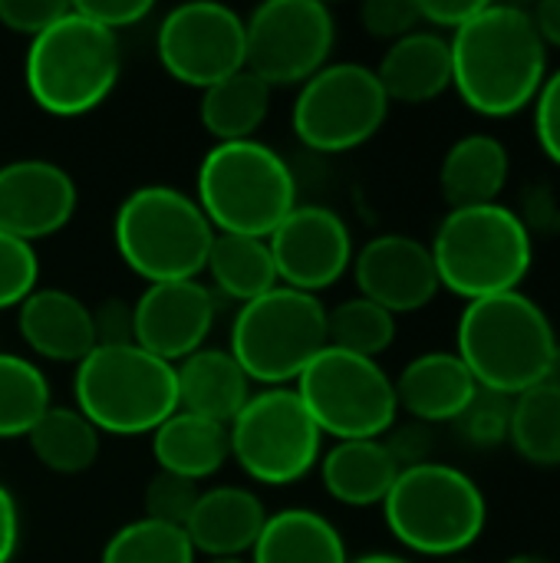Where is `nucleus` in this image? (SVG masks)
Wrapping results in <instances>:
<instances>
[{"label": "nucleus", "instance_id": "1", "mask_svg": "<svg viewBox=\"0 0 560 563\" xmlns=\"http://www.w3.org/2000/svg\"><path fill=\"white\" fill-rule=\"evenodd\" d=\"M452 86L488 119L531 106L548 79V46L525 7L482 3L449 40Z\"/></svg>", "mask_w": 560, "mask_h": 563}, {"label": "nucleus", "instance_id": "2", "mask_svg": "<svg viewBox=\"0 0 560 563\" xmlns=\"http://www.w3.org/2000/svg\"><path fill=\"white\" fill-rule=\"evenodd\" d=\"M558 333L548 313L521 290L472 300L455 330V353L479 389L521 396L548 379Z\"/></svg>", "mask_w": 560, "mask_h": 563}, {"label": "nucleus", "instance_id": "3", "mask_svg": "<svg viewBox=\"0 0 560 563\" xmlns=\"http://www.w3.org/2000/svg\"><path fill=\"white\" fill-rule=\"evenodd\" d=\"M195 201L215 234L267 241L297 208V178L287 158L257 139L218 142L198 165Z\"/></svg>", "mask_w": 560, "mask_h": 563}, {"label": "nucleus", "instance_id": "4", "mask_svg": "<svg viewBox=\"0 0 560 563\" xmlns=\"http://www.w3.org/2000/svg\"><path fill=\"white\" fill-rule=\"evenodd\" d=\"M122 73L119 36L69 10L30 40L23 59V82L40 112L56 119H79L99 109Z\"/></svg>", "mask_w": 560, "mask_h": 563}, {"label": "nucleus", "instance_id": "5", "mask_svg": "<svg viewBox=\"0 0 560 563\" xmlns=\"http://www.w3.org/2000/svg\"><path fill=\"white\" fill-rule=\"evenodd\" d=\"M429 251L439 284L469 303L518 290L535 257L525 218L498 201L449 211L436 228Z\"/></svg>", "mask_w": 560, "mask_h": 563}, {"label": "nucleus", "instance_id": "6", "mask_svg": "<svg viewBox=\"0 0 560 563\" xmlns=\"http://www.w3.org/2000/svg\"><path fill=\"white\" fill-rule=\"evenodd\" d=\"M112 238L122 264L145 284L195 280L205 271L215 228L195 195L175 185H142L116 211Z\"/></svg>", "mask_w": 560, "mask_h": 563}, {"label": "nucleus", "instance_id": "7", "mask_svg": "<svg viewBox=\"0 0 560 563\" xmlns=\"http://www.w3.org/2000/svg\"><path fill=\"white\" fill-rule=\"evenodd\" d=\"M73 399L99 435H152L178 412L175 366L139 343L96 346L76 363Z\"/></svg>", "mask_w": 560, "mask_h": 563}, {"label": "nucleus", "instance_id": "8", "mask_svg": "<svg viewBox=\"0 0 560 563\" xmlns=\"http://www.w3.org/2000/svg\"><path fill=\"white\" fill-rule=\"evenodd\" d=\"M389 534L416 554L455 558L469 551L488 521L482 488L459 468L426 462L403 468L383 501Z\"/></svg>", "mask_w": 560, "mask_h": 563}, {"label": "nucleus", "instance_id": "9", "mask_svg": "<svg viewBox=\"0 0 560 563\" xmlns=\"http://www.w3.org/2000/svg\"><path fill=\"white\" fill-rule=\"evenodd\" d=\"M320 350H327V307L314 294L274 287L234 313L228 353L251 383L267 389L297 383Z\"/></svg>", "mask_w": 560, "mask_h": 563}, {"label": "nucleus", "instance_id": "10", "mask_svg": "<svg viewBox=\"0 0 560 563\" xmlns=\"http://www.w3.org/2000/svg\"><path fill=\"white\" fill-rule=\"evenodd\" d=\"M320 435L337 442L383 439L399 416L396 386L376 360L343 350H320L294 389Z\"/></svg>", "mask_w": 560, "mask_h": 563}, {"label": "nucleus", "instance_id": "11", "mask_svg": "<svg viewBox=\"0 0 560 563\" xmlns=\"http://www.w3.org/2000/svg\"><path fill=\"white\" fill-rule=\"evenodd\" d=\"M231 459L238 468L267 488H284L307 478L320 462V429L287 386L251 393L244 409L228 426Z\"/></svg>", "mask_w": 560, "mask_h": 563}, {"label": "nucleus", "instance_id": "12", "mask_svg": "<svg viewBox=\"0 0 560 563\" xmlns=\"http://www.w3.org/2000/svg\"><path fill=\"white\" fill-rule=\"evenodd\" d=\"M389 99L376 69L363 63H327L310 76L294 99V135L323 155H340L366 145L386 122Z\"/></svg>", "mask_w": 560, "mask_h": 563}, {"label": "nucleus", "instance_id": "13", "mask_svg": "<svg viewBox=\"0 0 560 563\" xmlns=\"http://www.w3.org/2000/svg\"><path fill=\"white\" fill-rule=\"evenodd\" d=\"M337 43V20L320 0H267L244 20V66L274 86H304Z\"/></svg>", "mask_w": 560, "mask_h": 563}, {"label": "nucleus", "instance_id": "14", "mask_svg": "<svg viewBox=\"0 0 560 563\" xmlns=\"http://www.w3.org/2000/svg\"><path fill=\"white\" fill-rule=\"evenodd\" d=\"M162 69L191 89H208L244 69V16L215 0L172 7L155 33Z\"/></svg>", "mask_w": 560, "mask_h": 563}, {"label": "nucleus", "instance_id": "15", "mask_svg": "<svg viewBox=\"0 0 560 563\" xmlns=\"http://www.w3.org/2000/svg\"><path fill=\"white\" fill-rule=\"evenodd\" d=\"M267 247L281 287L314 297L353 267V231L323 205H297L267 238Z\"/></svg>", "mask_w": 560, "mask_h": 563}, {"label": "nucleus", "instance_id": "16", "mask_svg": "<svg viewBox=\"0 0 560 563\" xmlns=\"http://www.w3.org/2000/svg\"><path fill=\"white\" fill-rule=\"evenodd\" d=\"M215 327V294L198 280L149 284L132 303V336L165 363L198 353Z\"/></svg>", "mask_w": 560, "mask_h": 563}, {"label": "nucleus", "instance_id": "17", "mask_svg": "<svg viewBox=\"0 0 560 563\" xmlns=\"http://www.w3.org/2000/svg\"><path fill=\"white\" fill-rule=\"evenodd\" d=\"M79 205L69 172L46 158L0 165V231L26 244L59 234Z\"/></svg>", "mask_w": 560, "mask_h": 563}, {"label": "nucleus", "instance_id": "18", "mask_svg": "<svg viewBox=\"0 0 560 563\" xmlns=\"http://www.w3.org/2000/svg\"><path fill=\"white\" fill-rule=\"evenodd\" d=\"M353 280L360 297L380 303L393 317L416 313L442 290L429 244L409 234H380L353 254Z\"/></svg>", "mask_w": 560, "mask_h": 563}, {"label": "nucleus", "instance_id": "19", "mask_svg": "<svg viewBox=\"0 0 560 563\" xmlns=\"http://www.w3.org/2000/svg\"><path fill=\"white\" fill-rule=\"evenodd\" d=\"M20 340L50 363H83L96 350L92 307L63 287H36L17 307Z\"/></svg>", "mask_w": 560, "mask_h": 563}, {"label": "nucleus", "instance_id": "20", "mask_svg": "<svg viewBox=\"0 0 560 563\" xmlns=\"http://www.w3.org/2000/svg\"><path fill=\"white\" fill-rule=\"evenodd\" d=\"M264 521H267V511L254 492L221 485V488L198 495L195 511L185 525V534L195 554H205L208 561L241 558V554H251V548L257 544Z\"/></svg>", "mask_w": 560, "mask_h": 563}, {"label": "nucleus", "instance_id": "21", "mask_svg": "<svg viewBox=\"0 0 560 563\" xmlns=\"http://www.w3.org/2000/svg\"><path fill=\"white\" fill-rule=\"evenodd\" d=\"M396 402L413 416V422L432 426V422H455L465 406L475 399L479 383L469 373V366L459 360V353H422L409 360L393 379Z\"/></svg>", "mask_w": 560, "mask_h": 563}, {"label": "nucleus", "instance_id": "22", "mask_svg": "<svg viewBox=\"0 0 560 563\" xmlns=\"http://www.w3.org/2000/svg\"><path fill=\"white\" fill-rule=\"evenodd\" d=\"M376 79L389 102L422 106L452 86V49L436 30H413L389 43L376 66Z\"/></svg>", "mask_w": 560, "mask_h": 563}, {"label": "nucleus", "instance_id": "23", "mask_svg": "<svg viewBox=\"0 0 560 563\" xmlns=\"http://www.w3.org/2000/svg\"><path fill=\"white\" fill-rule=\"evenodd\" d=\"M175 386H178V409L231 426V419L251 399V379L238 366L228 350H208L185 356L175 363Z\"/></svg>", "mask_w": 560, "mask_h": 563}, {"label": "nucleus", "instance_id": "24", "mask_svg": "<svg viewBox=\"0 0 560 563\" xmlns=\"http://www.w3.org/2000/svg\"><path fill=\"white\" fill-rule=\"evenodd\" d=\"M320 478L333 501L347 508L383 505L399 478V465L386 452L383 439L337 442L320 455Z\"/></svg>", "mask_w": 560, "mask_h": 563}, {"label": "nucleus", "instance_id": "25", "mask_svg": "<svg viewBox=\"0 0 560 563\" xmlns=\"http://www.w3.org/2000/svg\"><path fill=\"white\" fill-rule=\"evenodd\" d=\"M508 148L495 135H465L459 139L439 168V188L449 205L455 208H479V205H495L498 195L508 185Z\"/></svg>", "mask_w": 560, "mask_h": 563}, {"label": "nucleus", "instance_id": "26", "mask_svg": "<svg viewBox=\"0 0 560 563\" xmlns=\"http://www.w3.org/2000/svg\"><path fill=\"white\" fill-rule=\"evenodd\" d=\"M152 459L158 472H168L198 485L201 478L215 475L231 459L228 426L178 409L152 432Z\"/></svg>", "mask_w": 560, "mask_h": 563}, {"label": "nucleus", "instance_id": "27", "mask_svg": "<svg viewBox=\"0 0 560 563\" xmlns=\"http://www.w3.org/2000/svg\"><path fill=\"white\" fill-rule=\"evenodd\" d=\"M251 563H350L340 531L310 508L267 515Z\"/></svg>", "mask_w": 560, "mask_h": 563}, {"label": "nucleus", "instance_id": "28", "mask_svg": "<svg viewBox=\"0 0 560 563\" xmlns=\"http://www.w3.org/2000/svg\"><path fill=\"white\" fill-rule=\"evenodd\" d=\"M271 112V86L248 66L201 89L198 115L205 132L218 142H248Z\"/></svg>", "mask_w": 560, "mask_h": 563}, {"label": "nucleus", "instance_id": "29", "mask_svg": "<svg viewBox=\"0 0 560 563\" xmlns=\"http://www.w3.org/2000/svg\"><path fill=\"white\" fill-rule=\"evenodd\" d=\"M205 271L218 294L228 300H238L241 307L264 297L267 290L281 287L277 267L271 257V247L264 238H244V234H215L208 247Z\"/></svg>", "mask_w": 560, "mask_h": 563}, {"label": "nucleus", "instance_id": "30", "mask_svg": "<svg viewBox=\"0 0 560 563\" xmlns=\"http://www.w3.org/2000/svg\"><path fill=\"white\" fill-rule=\"evenodd\" d=\"M26 442L33 459L53 475H83L99 459V429L76 406H50Z\"/></svg>", "mask_w": 560, "mask_h": 563}, {"label": "nucleus", "instance_id": "31", "mask_svg": "<svg viewBox=\"0 0 560 563\" xmlns=\"http://www.w3.org/2000/svg\"><path fill=\"white\" fill-rule=\"evenodd\" d=\"M512 449L541 468L560 465V389L548 379L512 399Z\"/></svg>", "mask_w": 560, "mask_h": 563}, {"label": "nucleus", "instance_id": "32", "mask_svg": "<svg viewBox=\"0 0 560 563\" xmlns=\"http://www.w3.org/2000/svg\"><path fill=\"white\" fill-rule=\"evenodd\" d=\"M43 369L17 353H0V439H26L50 409Z\"/></svg>", "mask_w": 560, "mask_h": 563}, {"label": "nucleus", "instance_id": "33", "mask_svg": "<svg viewBox=\"0 0 560 563\" xmlns=\"http://www.w3.org/2000/svg\"><path fill=\"white\" fill-rule=\"evenodd\" d=\"M396 340V317L366 297H350L327 310V346L376 360Z\"/></svg>", "mask_w": 560, "mask_h": 563}, {"label": "nucleus", "instance_id": "34", "mask_svg": "<svg viewBox=\"0 0 560 563\" xmlns=\"http://www.w3.org/2000/svg\"><path fill=\"white\" fill-rule=\"evenodd\" d=\"M195 548L185 528H172L152 518L122 525L102 548L99 563H195Z\"/></svg>", "mask_w": 560, "mask_h": 563}, {"label": "nucleus", "instance_id": "35", "mask_svg": "<svg viewBox=\"0 0 560 563\" xmlns=\"http://www.w3.org/2000/svg\"><path fill=\"white\" fill-rule=\"evenodd\" d=\"M459 432L472 442V445H498L508 442V426H512V396L492 393V389H479L475 399L465 406V412L455 419Z\"/></svg>", "mask_w": 560, "mask_h": 563}, {"label": "nucleus", "instance_id": "36", "mask_svg": "<svg viewBox=\"0 0 560 563\" xmlns=\"http://www.w3.org/2000/svg\"><path fill=\"white\" fill-rule=\"evenodd\" d=\"M40 280V257L33 244L0 231V310L20 307Z\"/></svg>", "mask_w": 560, "mask_h": 563}, {"label": "nucleus", "instance_id": "37", "mask_svg": "<svg viewBox=\"0 0 560 563\" xmlns=\"http://www.w3.org/2000/svg\"><path fill=\"white\" fill-rule=\"evenodd\" d=\"M198 485L195 482H185L178 475H168V472H158L149 488H145V518L152 521H162V525H172V528H185L191 511H195V501H198Z\"/></svg>", "mask_w": 560, "mask_h": 563}, {"label": "nucleus", "instance_id": "38", "mask_svg": "<svg viewBox=\"0 0 560 563\" xmlns=\"http://www.w3.org/2000/svg\"><path fill=\"white\" fill-rule=\"evenodd\" d=\"M360 23L370 36L380 40H403L406 33L419 30V3L416 0H366L360 7Z\"/></svg>", "mask_w": 560, "mask_h": 563}, {"label": "nucleus", "instance_id": "39", "mask_svg": "<svg viewBox=\"0 0 560 563\" xmlns=\"http://www.w3.org/2000/svg\"><path fill=\"white\" fill-rule=\"evenodd\" d=\"M66 10H69V3H63V0H0V23L10 33L33 40L50 23H56Z\"/></svg>", "mask_w": 560, "mask_h": 563}, {"label": "nucleus", "instance_id": "40", "mask_svg": "<svg viewBox=\"0 0 560 563\" xmlns=\"http://www.w3.org/2000/svg\"><path fill=\"white\" fill-rule=\"evenodd\" d=\"M535 135L545 155L560 165V69L545 79L535 99Z\"/></svg>", "mask_w": 560, "mask_h": 563}, {"label": "nucleus", "instance_id": "41", "mask_svg": "<svg viewBox=\"0 0 560 563\" xmlns=\"http://www.w3.org/2000/svg\"><path fill=\"white\" fill-rule=\"evenodd\" d=\"M73 10L83 13L86 20L99 23L102 30L119 33L122 26L142 23L152 13V0H76Z\"/></svg>", "mask_w": 560, "mask_h": 563}, {"label": "nucleus", "instance_id": "42", "mask_svg": "<svg viewBox=\"0 0 560 563\" xmlns=\"http://www.w3.org/2000/svg\"><path fill=\"white\" fill-rule=\"evenodd\" d=\"M386 452L393 455V462L403 468H413V465H426L429 462V449H432V435H429V426L422 422H409V426H393L383 439Z\"/></svg>", "mask_w": 560, "mask_h": 563}, {"label": "nucleus", "instance_id": "43", "mask_svg": "<svg viewBox=\"0 0 560 563\" xmlns=\"http://www.w3.org/2000/svg\"><path fill=\"white\" fill-rule=\"evenodd\" d=\"M92 330H96V346L135 343V336H132V307L122 303V300H102L92 310Z\"/></svg>", "mask_w": 560, "mask_h": 563}, {"label": "nucleus", "instance_id": "44", "mask_svg": "<svg viewBox=\"0 0 560 563\" xmlns=\"http://www.w3.org/2000/svg\"><path fill=\"white\" fill-rule=\"evenodd\" d=\"M419 3V20L429 26H446V30H459L479 7L482 0H416Z\"/></svg>", "mask_w": 560, "mask_h": 563}, {"label": "nucleus", "instance_id": "45", "mask_svg": "<svg viewBox=\"0 0 560 563\" xmlns=\"http://www.w3.org/2000/svg\"><path fill=\"white\" fill-rule=\"evenodd\" d=\"M20 544V511L13 495L0 485V563L13 561Z\"/></svg>", "mask_w": 560, "mask_h": 563}, {"label": "nucleus", "instance_id": "46", "mask_svg": "<svg viewBox=\"0 0 560 563\" xmlns=\"http://www.w3.org/2000/svg\"><path fill=\"white\" fill-rule=\"evenodd\" d=\"M528 13L538 26L541 40H545V46H558L560 49V0H545L538 7H531Z\"/></svg>", "mask_w": 560, "mask_h": 563}, {"label": "nucleus", "instance_id": "47", "mask_svg": "<svg viewBox=\"0 0 560 563\" xmlns=\"http://www.w3.org/2000/svg\"><path fill=\"white\" fill-rule=\"evenodd\" d=\"M350 563H413L406 561V558H399V554H383V551H376V554H363V558H356V561Z\"/></svg>", "mask_w": 560, "mask_h": 563}, {"label": "nucleus", "instance_id": "48", "mask_svg": "<svg viewBox=\"0 0 560 563\" xmlns=\"http://www.w3.org/2000/svg\"><path fill=\"white\" fill-rule=\"evenodd\" d=\"M548 383H551V386H558V389H560V340H558V346H554L551 366H548Z\"/></svg>", "mask_w": 560, "mask_h": 563}, {"label": "nucleus", "instance_id": "49", "mask_svg": "<svg viewBox=\"0 0 560 563\" xmlns=\"http://www.w3.org/2000/svg\"><path fill=\"white\" fill-rule=\"evenodd\" d=\"M505 563H554V561H548V558H541V554H515V558H508Z\"/></svg>", "mask_w": 560, "mask_h": 563}, {"label": "nucleus", "instance_id": "50", "mask_svg": "<svg viewBox=\"0 0 560 563\" xmlns=\"http://www.w3.org/2000/svg\"><path fill=\"white\" fill-rule=\"evenodd\" d=\"M208 563H251V561H244V558H215V561H208Z\"/></svg>", "mask_w": 560, "mask_h": 563}, {"label": "nucleus", "instance_id": "51", "mask_svg": "<svg viewBox=\"0 0 560 563\" xmlns=\"http://www.w3.org/2000/svg\"><path fill=\"white\" fill-rule=\"evenodd\" d=\"M442 563H472V561H462V558H449V561H442Z\"/></svg>", "mask_w": 560, "mask_h": 563}]
</instances>
